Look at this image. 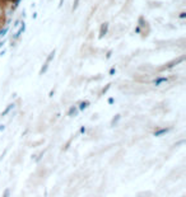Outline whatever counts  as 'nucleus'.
Returning <instances> with one entry per match:
<instances>
[{
	"label": "nucleus",
	"mask_w": 186,
	"mask_h": 197,
	"mask_svg": "<svg viewBox=\"0 0 186 197\" xmlns=\"http://www.w3.org/2000/svg\"><path fill=\"white\" fill-rule=\"evenodd\" d=\"M3 197H10V188H6L3 193Z\"/></svg>",
	"instance_id": "9d476101"
},
{
	"label": "nucleus",
	"mask_w": 186,
	"mask_h": 197,
	"mask_svg": "<svg viewBox=\"0 0 186 197\" xmlns=\"http://www.w3.org/2000/svg\"><path fill=\"white\" fill-rule=\"evenodd\" d=\"M1 130H4V126H3V125L0 126V131H1Z\"/></svg>",
	"instance_id": "4468645a"
},
{
	"label": "nucleus",
	"mask_w": 186,
	"mask_h": 197,
	"mask_svg": "<svg viewBox=\"0 0 186 197\" xmlns=\"http://www.w3.org/2000/svg\"><path fill=\"white\" fill-rule=\"evenodd\" d=\"M12 108H14V104H9V106L6 107V109H5V111L1 113V116H5V115H8V113H9V111H10Z\"/></svg>",
	"instance_id": "0eeeda50"
},
{
	"label": "nucleus",
	"mask_w": 186,
	"mask_h": 197,
	"mask_svg": "<svg viewBox=\"0 0 186 197\" xmlns=\"http://www.w3.org/2000/svg\"><path fill=\"white\" fill-rule=\"evenodd\" d=\"M78 3H79V0H75V4H74V6H73V9H75L78 6Z\"/></svg>",
	"instance_id": "ddd939ff"
},
{
	"label": "nucleus",
	"mask_w": 186,
	"mask_h": 197,
	"mask_svg": "<svg viewBox=\"0 0 186 197\" xmlns=\"http://www.w3.org/2000/svg\"><path fill=\"white\" fill-rule=\"evenodd\" d=\"M163 81H167V79H166V78H158V79L154 80V84L155 85H159V84H162Z\"/></svg>",
	"instance_id": "39448f33"
},
{
	"label": "nucleus",
	"mask_w": 186,
	"mask_h": 197,
	"mask_svg": "<svg viewBox=\"0 0 186 197\" xmlns=\"http://www.w3.org/2000/svg\"><path fill=\"white\" fill-rule=\"evenodd\" d=\"M77 113H78L77 107H71L70 111H69V116H77Z\"/></svg>",
	"instance_id": "423d86ee"
},
{
	"label": "nucleus",
	"mask_w": 186,
	"mask_h": 197,
	"mask_svg": "<svg viewBox=\"0 0 186 197\" xmlns=\"http://www.w3.org/2000/svg\"><path fill=\"white\" fill-rule=\"evenodd\" d=\"M88 106H89V102H87V101H85V102H82V103H80V107H79V109L83 111V109H85Z\"/></svg>",
	"instance_id": "6e6552de"
},
{
	"label": "nucleus",
	"mask_w": 186,
	"mask_h": 197,
	"mask_svg": "<svg viewBox=\"0 0 186 197\" xmlns=\"http://www.w3.org/2000/svg\"><path fill=\"white\" fill-rule=\"evenodd\" d=\"M153 195H152V192L151 191H145V192H139L138 195H137V197H152Z\"/></svg>",
	"instance_id": "7ed1b4c3"
},
{
	"label": "nucleus",
	"mask_w": 186,
	"mask_h": 197,
	"mask_svg": "<svg viewBox=\"0 0 186 197\" xmlns=\"http://www.w3.org/2000/svg\"><path fill=\"white\" fill-rule=\"evenodd\" d=\"M168 131H170V128H162V130H159V131H155L154 136H161V135H164V134H167Z\"/></svg>",
	"instance_id": "20e7f679"
},
{
	"label": "nucleus",
	"mask_w": 186,
	"mask_h": 197,
	"mask_svg": "<svg viewBox=\"0 0 186 197\" xmlns=\"http://www.w3.org/2000/svg\"><path fill=\"white\" fill-rule=\"evenodd\" d=\"M120 117H121V116H120V115H117V116H116V117H115V118L112 120V126H113L115 123H117V121L120 120Z\"/></svg>",
	"instance_id": "9b49d317"
},
{
	"label": "nucleus",
	"mask_w": 186,
	"mask_h": 197,
	"mask_svg": "<svg viewBox=\"0 0 186 197\" xmlns=\"http://www.w3.org/2000/svg\"><path fill=\"white\" fill-rule=\"evenodd\" d=\"M6 31H8V28H5V29H3L1 32H0V36H4V33H6Z\"/></svg>",
	"instance_id": "f8f14e48"
},
{
	"label": "nucleus",
	"mask_w": 186,
	"mask_h": 197,
	"mask_svg": "<svg viewBox=\"0 0 186 197\" xmlns=\"http://www.w3.org/2000/svg\"><path fill=\"white\" fill-rule=\"evenodd\" d=\"M106 32H107V24L103 23V24L101 26V31H99V38H102V37L106 34Z\"/></svg>",
	"instance_id": "f03ea898"
},
{
	"label": "nucleus",
	"mask_w": 186,
	"mask_h": 197,
	"mask_svg": "<svg viewBox=\"0 0 186 197\" xmlns=\"http://www.w3.org/2000/svg\"><path fill=\"white\" fill-rule=\"evenodd\" d=\"M123 155H124V151H119L112 159H111V164L113 163V162H119V160H121V158H123Z\"/></svg>",
	"instance_id": "f257e3e1"
},
{
	"label": "nucleus",
	"mask_w": 186,
	"mask_h": 197,
	"mask_svg": "<svg viewBox=\"0 0 186 197\" xmlns=\"http://www.w3.org/2000/svg\"><path fill=\"white\" fill-rule=\"evenodd\" d=\"M23 31H24V24H23V26L20 27V29H19V31H18V32H17V34H16V36H14V38H18V37H19V36L22 34V32H23Z\"/></svg>",
	"instance_id": "1a4fd4ad"
}]
</instances>
